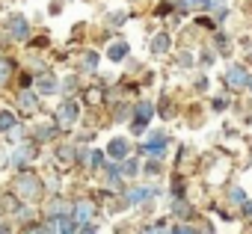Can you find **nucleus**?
Here are the masks:
<instances>
[{
    "mask_svg": "<svg viewBox=\"0 0 252 234\" xmlns=\"http://www.w3.org/2000/svg\"><path fill=\"white\" fill-rule=\"evenodd\" d=\"M15 193H18L21 199H27V202H36V199L42 196V181H39L33 172H21L18 181H15Z\"/></svg>",
    "mask_w": 252,
    "mask_h": 234,
    "instance_id": "nucleus-1",
    "label": "nucleus"
},
{
    "mask_svg": "<svg viewBox=\"0 0 252 234\" xmlns=\"http://www.w3.org/2000/svg\"><path fill=\"white\" fill-rule=\"evenodd\" d=\"M77 116H80V107H77V101H65V104L57 110V122H60L63 128H71V125L77 122Z\"/></svg>",
    "mask_w": 252,
    "mask_h": 234,
    "instance_id": "nucleus-2",
    "label": "nucleus"
},
{
    "mask_svg": "<svg viewBox=\"0 0 252 234\" xmlns=\"http://www.w3.org/2000/svg\"><path fill=\"white\" fill-rule=\"evenodd\" d=\"M92 210H95V205H92L89 199H80V202L74 205V222H77V225H86V222L92 219Z\"/></svg>",
    "mask_w": 252,
    "mask_h": 234,
    "instance_id": "nucleus-3",
    "label": "nucleus"
},
{
    "mask_svg": "<svg viewBox=\"0 0 252 234\" xmlns=\"http://www.w3.org/2000/svg\"><path fill=\"white\" fill-rule=\"evenodd\" d=\"M225 80H228V86H234V89H237V86H246V83H249V77H246V71H243L240 65H231V68L225 71Z\"/></svg>",
    "mask_w": 252,
    "mask_h": 234,
    "instance_id": "nucleus-4",
    "label": "nucleus"
},
{
    "mask_svg": "<svg viewBox=\"0 0 252 234\" xmlns=\"http://www.w3.org/2000/svg\"><path fill=\"white\" fill-rule=\"evenodd\" d=\"M152 113H155V107H152L149 101L137 107V125H134V131H143V125H149V119H152Z\"/></svg>",
    "mask_w": 252,
    "mask_h": 234,
    "instance_id": "nucleus-5",
    "label": "nucleus"
},
{
    "mask_svg": "<svg viewBox=\"0 0 252 234\" xmlns=\"http://www.w3.org/2000/svg\"><path fill=\"white\" fill-rule=\"evenodd\" d=\"M107 151H110V157H116V160H122L125 154H128V151H131V143H128V140H113Z\"/></svg>",
    "mask_w": 252,
    "mask_h": 234,
    "instance_id": "nucleus-6",
    "label": "nucleus"
},
{
    "mask_svg": "<svg viewBox=\"0 0 252 234\" xmlns=\"http://www.w3.org/2000/svg\"><path fill=\"white\" fill-rule=\"evenodd\" d=\"M57 234H77L74 216H57Z\"/></svg>",
    "mask_w": 252,
    "mask_h": 234,
    "instance_id": "nucleus-7",
    "label": "nucleus"
},
{
    "mask_svg": "<svg viewBox=\"0 0 252 234\" xmlns=\"http://www.w3.org/2000/svg\"><path fill=\"white\" fill-rule=\"evenodd\" d=\"M9 30H12L15 39H27V21H24L21 15H15V18L9 21Z\"/></svg>",
    "mask_w": 252,
    "mask_h": 234,
    "instance_id": "nucleus-8",
    "label": "nucleus"
},
{
    "mask_svg": "<svg viewBox=\"0 0 252 234\" xmlns=\"http://www.w3.org/2000/svg\"><path fill=\"white\" fill-rule=\"evenodd\" d=\"M107 57H110L113 62L125 59V57H128V45H125V42H113V45H110V51H107Z\"/></svg>",
    "mask_w": 252,
    "mask_h": 234,
    "instance_id": "nucleus-9",
    "label": "nucleus"
},
{
    "mask_svg": "<svg viewBox=\"0 0 252 234\" xmlns=\"http://www.w3.org/2000/svg\"><path fill=\"white\" fill-rule=\"evenodd\" d=\"M39 92H42V95L57 92V77H54V74H42V77H39Z\"/></svg>",
    "mask_w": 252,
    "mask_h": 234,
    "instance_id": "nucleus-10",
    "label": "nucleus"
},
{
    "mask_svg": "<svg viewBox=\"0 0 252 234\" xmlns=\"http://www.w3.org/2000/svg\"><path fill=\"white\" fill-rule=\"evenodd\" d=\"M163 148H166V140H163V137H155L152 143H146V146H143V151H149V154H160Z\"/></svg>",
    "mask_w": 252,
    "mask_h": 234,
    "instance_id": "nucleus-11",
    "label": "nucleus"
},
{
    "mask_svg": "<svg viewBox=\"0 0 252 234\" xmlns=\"http://www.w3.org/2000/svg\"><path fill=\"white\" fill-rule=\"evenodd\" d=\"M169 45H172V42H169V36H166V33L155 36V54H166V51H169Z\"/></svg>",
    "mask_w": 252,
    "mask_h": 234,
    "instance_id": "nucleus-12",
    "label": "nucleus"
},
{
    "mask_svg": "<svg viewBox=\"0 0 252 234\" xmlns=\"http://www.w3.org/2000/svg\"><path fill=\"white\" fill-rule=\"evenodd\" d=\"M12 125H15V116L9 110H0V131H9Z\"/></svg>",
    "mask_w": 252,
    "mask_h": 234,
    "instance_id": "nucleus-13",
    "label": "nucleus"
},
{
    "mask_svg": "<svg viewBox=\"0 0 252 234\" xmlns=\"http://www.w3.org/2000/svg\"><path fill=\"white\" fill-rule=\"evenodd\" d=\"M33 154H36L33 148H18V151H15V163H18V166H24L27 160H33Z\"/></svg>",
    "mask_w": 252,
    "mask_h": 234,
    "instance_id": "nucleus-14",
    "label": "nucleus"
},
{
    "mask_svg": "<svg viewBox=\"0 0 252 234\" xmlns=\"http://www.w3.org/2000/svg\"><path fill=\"white\" fill-rule=\"evenodd\" d=\"M152 193H155L152 187H140V190H134V193L128 196V202H143V199H149Z\"/></svg>",
    "mask_w": 252,
    "mask_h": 234,
    "instance_id": "nucleus-15",
    "label": "nucleus"
},
{
    "mask_svg": "<svg viewBox=\"0 0 252 234\" xmlns=\"http://www.w3.org/2000/svg\"><path fill=\"white\" fill-rule=\"evenodd\" d=\"M95 65H98V54H86L83 57V71H95Z\"/></svg>",
    "mask_w": 252,
    "mask_h": 234,
    "instance_id": "nucleus-16",
    "label": "nucleus"
},
{
    "mask_svg": "<svg viewBox=\"0 0 252 234\" xmlns=\"http://www.w3.org/2000/svg\"><path fill=\"white\" fill-rule=\"evenodd\" d=\"M36 104H39V101H36V95H33V92H24V95H21V107L36 110Z\"/></svg>",
    "mask_w": 252,
    "mask_h": 234,
    "instance_id": "nucleus-17",
    "label": "nucleus"
},
{
    "mask_svg": "<svg viewBox=\"0 0 252 234\" xmlns=\"http://www.w3.org/2000/svg\"><path fill=\"white\" fill-rule=\"evenodd\" d=\"M119 172H125V175H137L140 166H137V160H125V166H119Z\"/></svg>",
    "mask_w": 252,
    "mask_h": 234,
    "instance_id": "nucleus-18",
    "label": "nucleus"
},
{
    "mask_svg": "<svg viewBox=\"0 0 252 234\" xmlns=\"http://www.w3.org/2000/svg\"><path fill=\"white\" fill-rule=\"evenodd\" d=\"M89 166L101 169V166H104V151H92V154H89Z\"/></svg>",
    "mask_w": 252,
    "mask_h": 234,
    "instance_id": "nucleus-19",
    "label": "nucleus"
},
{
    "mask_svg": "<svg viewBox=\"0 0 252 234\" xmlns=\"http://www.w3.org/2000/svg\"><path fill=\"white\" fill-rule=\"evenodd\" d=\"M9 74H12V62H9V59H3V62H0V83H3Z\"/></svg>",
    "mask_w": 252,
    "mask_h": 234,
    "instance_id": "nucleus-20",
    "label": "nucleus"
},
{
    "mask_svg": "<svg viewBox=\"0 0 252 234\" xmlns=\"http://www.w3.org/2000/svg\"><path fill=\"white\" fill-rule=\"evenodd\" d=\"M21 234H45V225H24Z\"/></svg>",
    "mask_w": 252,
    "mask_h": 234,
    "instance_id": "nucleus-21",
    "label": "nucleus"
},
{
    "mask_svg": "<svg viewBox=\"0 0 252 234\" xmlns=\"http://www.w3.org/2000/svg\"><path fill=\"white\" fill-rule=\"evenodd\" d=\"M175 213H178V216H187V213H190V207H187L184 202H175Z\"/></svg>",
    "mask_w": 252,
    "mask_h": 234,
    "instance_id": "nucleus-22",
    "label": "nucleus"
},
{
    "mask_svg": "<svg viewBox=\"0 0 252 234\" xmlns=\"http://www.w3.org/2000/svg\"><path fill=\"white\" fill-rule=\"evenodd\" d=\"M116 119H119V122H125V119H131V107H122V110H119V116H116Z\"/></svg>",
    "mask_w": 252,
    "mask_h": 234,
    "instance_id": "nucleus-23",
    "label": "nucleus"
},
{
    "mask_svg": "<svg viewBox=\"0 0 252 234\" xmlns=\"http://www.w3.org/2000/svg\"><path fill=\"white\" fill-rule=\"evenodd\" d=\"M172 234H196V231H193L190 225H175V231H172Z\"/></svg>",
    "mask_w": 252,
    "mask_h": 234,
    "instance_id": "nucleus-24",
    "label": "nucleus"
},
{
    "mask_svg": "<svg viewBox=\"0 0 252 234\" xmlns=\"http://www.w3.org/2000/svg\"><path fill=\"white\" fill-rule=\"evenodd\" d=\"M80 234H98V228H95V225H92V222H86V225H83V228H80Z\"/></svg>",
    "mask_w": 252,
    "mask_h": 234,
    "instance_id": "nucleus-25",
    "label": "nucleus"
},
{
    "mask_svg": "<svg viewBox=\"0 0 252 234\" xmlns=\"http://www.w3.org/2000/svg\"><path fill=\"white\" fill-rule=\"evenodd\" d=\"M143 234H169V231H163V228H146Z\"/></svg>",
    "mask_w": 252,
    "mask_h": 234,
    "instance_id": "nucleus-26",
    "label": "nucleus"
},
{
    "mask_svg": "<svg viewBox=\"0 0 252 234\" xmlns=\"http://www.w3.org/2000/svg\"><path fill=\"white\" fill-rule=\"evenodd\" d=\"M243 213H246V219H252V202H249V205L243 207Z\"/></svg>",
    "mask_w": 252,
    "mask_h": 234,
    "instance_id": "nucleus-27",
    "label": "nucleus"
},
{
    "mask_svg": "<svg viewBox=\"0 0 252 234\" xmlns=\"http://www.w3.org/2000/svg\"><path fill=\"white\" fill-rule=\"evenodd\" d=\"M0 234H9V225L3 222V225H0Z\"/></svg>",
    "mask_w": 252,
    "mask_h": 234,
    "instance_id": "nucleus-28",
    "label": "nucleus"
},
{
    "mask_svg": "<svg viewBox=\"0 0 252 234\" xmlns=\"http://www.w3.org/2000/svg\"><path fill=\"white\" fill-rule=\"evenodd\" d=\"M249 89H252V80H249Z\"/></svg>",
    "mask_w": 252,
    "mask_h": 234,
    "instance_id": "nucleus-29",
    "label": "nucleus"
},
{
    "mask_svg": "<svg viewBox=\"0 0 252 234\" xmlns=\"http://www.w3.org/2000/svg\"><path fill=\"white\" fill-rule=\"evenodd\" d=\"M169 3H175V0H169Z\"/></svg>",
    "mask_w": 252,
    "mask_h": 234,
    "instance_id": "nucleus-30",
    "label": "nucleus"
}]
</instances>
